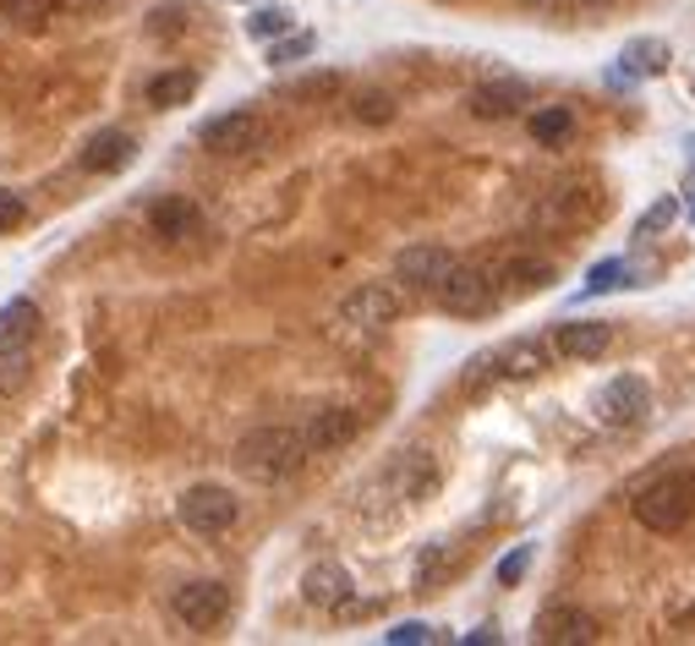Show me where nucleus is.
<instances>
[{"label": "nucleus", "instance_id": "26", "mask_svg": "<svg viewBox=\"0 0 695 646\" xmlns=\"http://www.w3.org/2000/svg\"><path fill=\"white\" fill-rule=\"evenodd\" d=\"M291 28H296V22H291V11H285V6H257L253 17H247V33L263 39V45H268V39H280V33H291Z\"/></svg>", "mask_w": 695, "mask_h": 646}, {"label": "nucleus", "instance_id": "13", "mask_svg": "<svg viewBox=\"0 0 695 646\" xmlns=\"http://www.w3.org/2000/svg\"><path fill=\"white\" fill-rule=\"evenodd\" d=\"M302 433H307V450L313 454H334L362 433V411L356 405H317Z\"/></svg>", "mask_w": 695, "mask_h": 646}, {"label": "nucleus", "instance_id": "21", "mask_svg": "<svg viewBox=\"0 0 695 646\" xmlns=\"http://www.w3.org/2000/svg\"><path fill=\"white\" fill-rule=\"evenodd\" d=\"M192 94H197V77H192L187 66H170V71L148 77V105L154 110H176V105H187Z\"/></svg>", "mask_w": 695, "mask_h": 646}, {"label": "nucleus", "instance_id": "14", "mask_svg": "<svg viewBox=\"0 0 695 646\" xmlns=\"http://www.w3.org/2000/svg\"><path fill=\"white\" fill-rule=\"evenodd\" d=\"M531 105V88L520 82V77H499V82H477L471 94H466V110L477 116V121H509V116H520Z\"/></svg>", "mask_w": 695, "mask_h": 646}, {"label": "nucleus", "instance_id": "11", "mask_svg": "<svg viewBox=\"0 0 695 646\" xmlns=\"http://www.w3.org/2000/svg\"><path fill=\"white\" fill-rule=\"evenodd\" d=\"M454 263L460 258H454L443 242H411V247H400V258H394V280H400L405 291H428V296H433Z\"/></svg>", "mask_w": 695, "mask_h": 646}, {"label": "nucleus", "instance_id": "19", "mask_svg": "<svg viewBox=\"0 0 695 646\" xmlns=\"http://www.w3.org/2000/svg\"><path fill=\"white\" fill-rule=\"evenodd\" d=\"M668 66H674V50H668V39H630V45L619 50V71H614V82L663 77Z\"/></svg>", "mask_w": 695, "mask_h": 646}, {"label": "nucleus", "instance_id": "4", "mask_svg": "<svg viewBox=\"0 0 695 646\" xmlns=\"http://www.w3.org/2000/svg\"><path fill=\"white\" fill-rule=\"evenodd\" d=\"M176 516L197 537H219V531H231L242 520V505H236V493L225 482H192L187 493L176 499Z\"/></svg>", "mask_w": 695, "mask_h": 646}, {"label": "nucleus", "instance_id": "25", "mask_svg": "<svg viewBox=\"0 0 695 646\" xmlns=\"http://www.w3.org/2000/svg\"><path fill=\"white\" fill-rule=\"evenodd\" d=\"M454 565V548L449 542H428L422 554H417V570H411V581H417V591H428V586H439V576Z\"/></svg>", "mask_w": 695, "mask_h": 646}, {"label": "nucleus", "instance_id": "22", "mask_svg": "<svg viewBox=\"0 0 695 646\" xmlns=\"http://www.w3.org/2000/svg\"><path fill=\"white\" fill-rule=\"evenodd\" d=\"M531 137L542 143V148H565L569 137H575V110L569 105H542V110H531Z\"/></svg>", "mask_w": 695, "mask_h": 646}, {"label": "nucleus", "instance_id": "12", "mask_svg": "<svg viewBox=\"0 0 695 646\" xmlns=\"http://www.w3.org/2000/svg\"><path fill=\"white\" fill-rule=\"evenodd\" d=\"M531 642H542V646H586V642H597V619H591L586 608L548 603V608L531 619Z\"/></svg>", "mask_w": 695, "mask_h": 646}, {"label": "nucleus", "instance_id": "28", "mask_svg": "<svg viewBox=\"0 0 695 646\" xmlns=\"http://www.w3.org/2000/svg\"><path fill=\"white\" fill-rule=\"evenodd\" d=\"M351 116L368 121V127H389V121H394V99H389V94H356V99H351Z\"/></svg>", "mask_w": 695, "mask_h": 646}, {"label": "nucleus", "instance_id": "8", "mask_svg": "<svg viewBox=\"0 0 695 646\" xmlns=\"http://www.w3.org/2000/svg\"><path fill=\"white\" fill-rule=\"evenodd\" d=\"M493 274L488 268H477V263H454L449 274H443V285L433 291V302H439L443 313H454V319H477V313H488L493 307Z\"/></svg>", "mask_w": 695, "mask_h": 646}, {"label": "nucleus", "instance_id": "37", "mask_svg": "<svg viewBox=\"0 0 695 646\" xmlns=\"http://www.w3.org/2000/svg\"><path fill=\"white\" fill-rule=\"evenodd\" d=\"M691 88H695V77H691Z\"/></svg>", "mask_w": 695, "mask_h": 646}, {"label": "nucleus", "instance_id": "15", "mask_svg": "<svg viewBox=\"0 0 695 646\" xmlns=\"http://www.w3.org/2000/svg\"><path fill=\"white\" fill-rule=\"evenodd\" d=\"M614 345V323L608 319H569L554 329V351L565 362H597Z\"/></svg>", "mask_w": 695, "mask_h": 646}, {"label": "nucleus", "instance_id": "33", "mask_svg": "<svg viewBox=\"0 0 695 646\" xmlns=\"http://www.w3.org/2000/svg\"><path fill=\"white\" fill-rule=\"evenodd\" d=\"M389 642L394 646H417V642H433V630H428V625H417V619H411V625H394V630H389Z\"/></svg>", "mask_w": 695, "mask_h": 646}, {"label": "nucleus", "instance_id": "18", "mask_svg": "<svg viewBox=\"0 0 695 646\" xmlns=\"http://www.w3.org/2000/svg\"><path fill=\"white\" fill-rule=\"evenodd\" d=\"M39 302L33 296H11L6 307H0V356H22L28 345H33V334H39Z\"/></svg>", "mask_w": 695, "mask_h": 646}, {"label": "nucleus", "instance_id": "9", "mask_svg": "<svg viewBox=\"0 0 695 646\" xmlns=\"http://www.w3.org/2000/svg\"><path fill=\"white\" fill-rule=\"evenodd\" d=\"M379 488H389V499H400V505L433 499V488H439V460H433V450H400L379 471Z\"/></svg>", "mask_w": 695, "mask_h": 646}, {"label": "nucleus", "instance_id": "27", "mask_svg": "<svg viewBox=\"0 0 695 646\" xmlns=\"http://www.w3.org/2000/svg\"><path fill=\"white\" fill-rule=\"evenodd\" d=\"M674 219H679V203H674V197H657V203L635 219V236H640V242H652V236H663Z\"/></svg>", "mask_w": 695, "mask_h": 646}, {"label": "nucleus", "instance_id": "30", "mask_svg": "<svg viewBox=\"0 0 695 646\" xmlns=\"http://www.w3.org/2000/svg\"><path fill=\"white\" fill-rule=\"evenodd\" d=\"M50 11H56V0H0V22H22V28L45 22Z\"/></svg>", "mask_w": 695, "mask_h": 646}, {"label": "nucleus", "instance_id": "1", "mask_svg": "<svg viewBox=\"0 0 695 646\" xmlns=\"http://www.w3.org/2000/svg\"><path fill=\"white\" fill-rule=\"evenodd\" d=\"M307 454H313L307 450V433L291 428V422H263V428L236 439V466L253 482H291L307 466Z\"/></svg>", "mask_w": 695, "mask_h": 646}, {"label": "nucleus", "instance_id": "16", "mask_svg": "<svg viewBox=\"0 0 695 646\" xmlns=\"http://www.w3.org/2000/svg\"><path fill=\"white\" fill-rule=\"evenodd\" d=\"M131 159H137V137L127 127H105L82 143V170L88 176H121Z\"/></svg>", "mask_w": 695, "mask_h": 646}, {"label": "nucleus", "instance_id": "3", "mask_svg": "<svg viewBox=\"0 0 695 646\" xmlns=\"http://www.w3.org/2000/svg\"><path fill=\"white\" fill-rule=\"evenodd\" d=\"M630 516L657 531V537H674L695 520V471H668L657 482H646L640 493L630 499Z\"/></svg>", "mask_w": 695, "mask_h": 646}, {"label": "nucleus", "instance_id": "17", "mask_svg": "<svg viewBox=\"0 0 695 646\" xmlns=\"http://www.w3.org/2000/svg\"><path fill=\"white\" fill-rule=\"evenodd\" d=\"M302 603H307V608H323V614L351 608V570L334 565V559L307 565V576H302Z\"/></svg>", "mask_w": 695, "mask_h": 646}, {"label": "nucleus", "instance_id": "31", "mask_svg": "<svg viewBox=\"0 0 695 646\" xmlns=\"http://www.w3.org/2000/svg\"><path fill=\"white\" fill-rule=\"evenodd\" d=\"M531 554H537L531 542L509 548L505 559H499V570H493V581H499V586H520V581H526V570H531Z\"/></svg>", "mask_w": 695, "mask_h": 646}, {"label": "nucleus", "instance_id": "2", "mask_svg": "<svg viewBox=\"0 0 695 646\" xmlns=\"http://www.w3.org/2000/svg\"><path fill=\"white\" fill-rule=\"evenodd\" d=\"M548 362H554V340H542V334H515V340H505L499 351L471 356V368H466V389L537 379V373H548Z\"/></svg>", "mask_w": 695, "mask_h": 646}, {"label": "nucleus", "instance_id": "20", "mask_svg": "<svg viewBox=\"0 0 695 646\" xmlns=\"http://www.w3.org/2000/svg\"><path fill=\"white\" fill-rule=\"evenodd\" d=\"M197 203L192 197H159L154 208H148V231L159 236V242H187L192 231H197Z\"/></svg>", "mask_w": 695, "mask_h": 646}, {"label": "nucleus", "instance_id": "34", "mask_svg": "<svg viewBox=\"0 0 695 646\" xmlns=\"http://www.w3.org/2000/svg\"><path fill=\"white\" fill-rule=\"evenodd\" d=\"M520 6H537V0H520Z\"/></svg>", "mask_w": 695, "mask_h": 646}, {"label": "nucleus", "instance_id": "24", "mask_svg": "<svg viewBox=\"0 0 695 646\" xmlns=\"http://www.w3.org/2000/svg\"><path fill=\"white\" fill-rule=\"evenodd\" d=\"M317 50V39L307 28H291V33H280V39H268V66H296L307 61Z\"/></svg>", "mask_w": 695, "mask_h": 646}, {"label": "nucleus", "instance_id": "5", "mask_svg": "<svg viewBox=\"0 0 695 646\" xmlns=\"http://www.w3.org/2000/svg\"><path fill=\"white\" fill-rule=\"evenodd\" d=\"M170 614L192 636H208L231 619V586L225 581H182L170 591Z\"/></svg>", "mask_w": 695, "mask_h": 646}, {"label": "nucleus", "instance_id": "35", "mask_svg": "<svg viewBox=\"0 0 695 646\" xmlns=\"http://www.w3.org/2000/svg\"><path fill=\"white\" fill-rule=\"evenodd\" d=\"M691 219H695V203H691Z\"/></svg>", "mask_w": 695, "mask_h": 646}, {"label": "nucleus", "instance_id": "29", "mask_svg": "<svg viewBox=\"0 0 695 646\" xmlns=\"http://www.w3.org/2000/svg\"><path fill=\"white\" fill-rule=\"evenodd\" d=\"M625 274H630V268H625V258H603V263H591V274H586L580 296H603V291H614V285H619Z\"/></svg>", "mask_w": 695, "mask_h": 646}, {"label": "nucleus", "instance_id": "36", "mask_svg": "<svg viewBox=\"0 0 695 646\" xmlns=\"http://www.w3.org/2000/svg\"><path fill=\"white\" fill-rule=\"evenodd\" d=\"M439 6H449V0H439Z\"/></svg>", "mask_w": 695, "mask_h": 646}, {"label": "nucleus", "instance_id": "10", "mask_svg": "<svg viewBox=\"0 0 695 646\" xmlns=\"http://www.w3.org/2000/svg\"><path fill=\"white\" fill-rule=\"evenodd\" d=\"M400 307H405L400 285L362 280L356 291H345V296H340V323H351V329H389V323L400 319Z\"/></svg>", "mask_w": 695, "mask_h": 646}, {"label": "nucleus", "instance_id": "23", "mask_svg": "<svg viewBox=\"0 0 695 646\" xmlns=\"http://www.w3.org/2000/svg\"><path fill=\"white\" fill-rule=\"evenodd\" d=\"M505 280H509V291H515V296L548 291V285H554V263H542V258H515V263L505 268Z\"/></svg>", "mask_w": 695, "mask_h": 646}, {"label": "nucleus", "instance_id": "7", "mask_svg": "<svg viewBox=\"0 0 695 646\" xmlns=\"http://www.w3.org/2000/svg\"><path fill=\"white\" fill-rule=\"evenodd\" d=\"M197 143H203L208 154H219V159H242V154H253V148L268 143V121H263L257 110H225V116L203 121Z\"/></svg>", "mask_w": 695, "mask_h": 646}, {"label": "nucleus", "instance_id": "32", "mask_svg": "<svg viewBox=\"0 0 695 646\" xmlns=\"http://www.w3.org/2000/svg\"><path fill=\"white\" fill-rule=\"evenodd\" d=\"M22 219H28V197L11 193V187H0V236H11Z\"/></svg>", "mask_w": 695, "mask_h": 646}, {"label": "nucleus", "instance_id": "6", "mask_svg": "<svg viewBox=\"0 0 695 646\" xmlns=\"http://www.w3.org/2000/svg\"><path fill=\"white\" fill-rule=\"evenodd\" d=\"M591 417L603 428H640L652 417V389L640 373H614L608 384L591 394Z\"/></svg>", "mask_w": 695, "mask_h": 646}]
</instances>
